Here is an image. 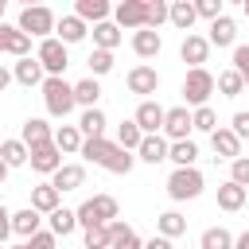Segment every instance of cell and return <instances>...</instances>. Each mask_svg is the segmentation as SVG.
<instances>
[{"label":"cell","instance_id":"obj_24","mask_svg":"<svg viewBox=\"0 0 249 249\" xmlns=\"http://www.w3.org/2000/svg\"><path fill=\"white\" fill-rule=\"evenodd\" d=\"M132 51H136V58H156V54L163 51V39H160V31H148V27L132 31Z\"/></svg>","mask_w":249,"mask_h":249},{"label":"cell","instance_id":"obj_55","mask_svg":"<svg viewBox=\"0 0 249 249\" xmlns=\"http://www.w3.org/2000/svg\"><path fill=\"white\" fill-rule=\"evenodd\" d=\"M241 12H245V16H249V0H245V4H241Z\"/></svg>","mask_w":249,"mask_h":249},{"label":"cell","instance_id":"obj_1","mask_svg":"<svg viewBox=\"0 0 249 249\" xmlns=\"http://www.w3.org/2000/svg\"><path fill=\"white\" fill-rule=\"evenodd\" d=\"M78 156H82L86 163H97V167L113 171V175H128L132 163H136L132 152H124L117 140H105V136H97V140H82V152H78Z\"/></svg>","mask_w":249,"mask_h":249},{"label":"cell","instance_id":"obj_27","mask_svg":"<svg viewBox=\"0 0 249 249\" xmlns=\"http://www.w3.org/2000/svg\"><path fill=\"white\" fill-rule=\"evenodd\" d=\"M47 230H51L54 237H70V233L78 230V214H74V210H66V206H58V210H51V214H47Z\"/></svg>","mask_w":249,"mask_h":249},{"label":"cell","instance_id":"obj_13","mask_svg":"<svg viewBox=\"0 0 249 249\" xmlns=\"http://www.w3.org/2000/svg\"><path fill=\"white\" fill-rule=\"evenodd\" d=\"M0 51L12 58H27L31 54V39L16 27V23H0Z\"/></svg>","mask_w":249,"mask_h":249},{"label":"cell","instance_id":"obj_40","mask_svg":"<svg viewBox=\"0 0 249 249\" xmlns=\"http://www.w3.org/2000/svg\"><path fill=\"white\" fill-rule=\"evenodd\" d=\"M86 249H113V230H109V226L86 230Z\"/></svg>","mask_w":249,"mask_h":249},{"label":"cell","instance_id":"obj_41","mask_svg":"<svg viewBox=\"0 0 249 249\" xmlns=\"http://www.w3.org/2000/svg\"><path fill=\"white\" fill-rule=\"evenodd\" d=\"M148 4V16H144V27L148 31H156L160 23H167V4L163 0H144Z\"/></svg>","mask_w":249,"mask_h":249},{"label":"cell","instance_id":"obj_35","mask_svg":"<svg viewBox=\"0 0 249 249\" xmlns=\"http://www.w3.org/2000/svg\"><path fill=\"white\" fill-rule=\"evenodd\" d=\"M198 249H233V233L226 226H210V230H202Z\"/></svg>","mask_w":249,"mask_h":249},{"label":"cell","instance_id":"obj_12","mask_svg":"<svg viewBox=\"0 0 249 249\" xmlns=\"http://www.w3.org/2000/svg\"><path fill=\"white\" fill-rule=\"evenodd\" d=\"M144 16H148V4L144 0H121L117 8H113V23L124 31V27H132V31H140L144 27Z\"/></svg>","mask_w":249,"mask_h":249},{"label":"cell","instance_id":"obj_49","mask_svg":"<svg viewBox=\"0 0 249 249\" xmlns=\"http://www.w3.org/2000/svg\"><path fill=\"white\" fill-rule=\"evenodd\" d=\"M8 237H12V210L0 202V245H4Z\"/></svg>","mask_w":249,"mask_h":249},{"label":"cell","instance_id":"obj_8","mask_svg":"<svg viewBox=\"0 0 249 249\" xmlns=\"http://www.w3.org/2000/svg\"><path fill=\"white\" fill-rule=\"evenodd\" d=\"M124 86H128V93H140V97L148 101V93L160 89V74H156V66L140 62V66H132V70L124 74Z\"/></svg>","mask_w":249,"mask_h":249},{"label":"cell","instance_id":"obj_4","mask_svg":"<svg viewBox=\"0 0 249 249\" xmlns=\"http://www.w3.org/2000/svg\"><path fill=\"white\" fill-rule=\"evenodd\" d=\"M54 23H58V16H54L51 8H43V4H27V8L19 12V19H16V27H19L27 39H51Z\"/></svg>","mask_w":249,"mask_h":249},{"label":"cell","instance_id":"obj_50","mask_svg":"<svg viewBox=\"0 0 249 249\" xmlns=\"http://www.w3.org/2000/svg\"><path fill=\"white\" fill-rule=\"evenodd\" d=\"M144 249H171V241L156 233V237H148V241H144Z\"/></svg>","mask_w":249,"mask_h":249},{"label":"cell","instance_id":"obj_26","mask_svg":"<svg viewBox=\"0 0 249 249\" xmlns=\"http://www.w3.org/2000/svg\"><path fill=\"white\" fill-rule=\"evenodd\" d=\"M51 140H54V148H58L62 156H78V152H82V132H78V124H58Z\"/></svg>","mask_w":249,"mask_h":249},{"label":"cell","instance_id":"obj_20","mask_svg":"<svg viewBox=\"0 0 249 249\" xmlns=\"http://www.w3.org/2000/svg\"><path fill=\"white\" fill-rule=\"evenodd\" d=\"M39 230H43V214H35L31 206H23V210L12 214V233H16V237L27 241V237H35Z\"/></svg>","mask_w":249,"mask_h":249},{"label":"cell","instance_id":"obj_44","mask_svg":"<svg viewBox=\"0 0 249 249\" xmlns=\"http://www.w3.org/2000/svg\"><path fill=\"white\" fill-rule=\"evenodd\" d=\"M195 16H202V19H218L222 16V0H195Z\"/></svg>","mask_w":249,"mask_h":249},{"label":"cell","instance_id":"obj_2","mask_svg":"<svg viewBox=\"0 0 249 249\" xmlns=\"http://www.w3.org/2000/svg\"><path fill=\"white\" fill-rule=\"evenodd\" d=\"M39 89H43V105H47L51 117L66 121V117L74 113V86H70L66 78H43Z\"/></svg>","mask_w":249,"mask_h":249},{"label":"cell","instance_id":"obj_30","mask_svg":"<svg viewBox=\"0 0 249 249\" xmlns=\"http://www.w3.org/2000/svg\"><path fill=\"white\" fill-rule=\"evenodd\" d=\"M167 19H171L179 31L191 35V27H195L198 16H195V4H191V0H175V4H167Z\"/></svg>","mask_w":249,"mask_h":249},{"label":"cell","instance_id":"obj_10","mask_svg":"<svg viewBox=\"0 0 249 249\" xmlns=\"http://www.w3.org/2000/svg\"><path fill=\"white\" fill-rule=\"evenodd\" d=\"M163 113H167V109H163L160 101H152V97H148V101H140V105H136L132 121H136V128H140L144 136H156V132L163 128Z\"/></svg>","mask_w":249,"mask_h":249},{"label":"cell","instance_id":"obj_56","mask_svg":"<svg viewBox=\"0 0 249 249\" xmlns=\"http://www.w3.org/2000/svg\"><path fill=\"white\" fill-rule=\"evenodd\" d=\"M8 249H27V245H23V241H19V245H8Z\"/></svg>","mask_w":249,"mask_h":249},{"label":"cell","instance_id":"obj_54","mask_svg":"<svg viewBox=\"0 0 249 249\" xmlns=\"http://www.w3.org/2000/svg\"><path fill=\"white\" fill-rule=\"evenodd\" d=\"M4 8H8V4H4V0H0V23H4Z\"/></svg>","mask_w":249,"mask_h":249},{"label":"cell","instance_id":"obj_52","mask_svg":"<svg viewBox=\"0 0 249 249\" xmlns=\"http://www.w3.org/2000/svg\"><path fill=\"white\" fill-rule=\"evenodd\" d=\"M233 249H249V230H245V233H237V237H233Z\"/></svg>","mask_w":249,"mask_h":249},{"label":"cell","instance_id":"obj_43","mask_svg":"<svg viewBox=\"0 0 249 249\" xmlns=\"http://www.w3.org/2000/svg\"><path fill=\"white\" fill-rule=\"evenodd\" d=\"M230 183L249 187V156H237V160L230 163Z\"/></svg>","mask_w":249,"mask_h":249},{"label":"cell","instance_id":"obj_11","mask_svg":"<svg viewBox=\"0 0 249 249\" xmlns=\"http://www.w3.org/2000/svg\"><path fill=\"white\" fill-rule=\"evenodd\" d=\"M27 163H31V171H39V175H54V171L62 167V152H58L54 140H51V144L27 148Z\"/></svg>","mask_w":249,"mask_h":249},{"label":"cell","instance_id":"obj_14","mask_svg":"<svg viewBox=\"0 0 249 249\" xmlns=\"http://www.w3.org/2000/svg\"><path fill=\"white\" fill-rule=\"evenodd\" d=\"M43 66H39V58L35 54H27V58H16V66H12V82H19V86H43Z\"/></svg>","mask_w":249,"mask_h":249},{"label":"cell","instance_id":"obj_6","mask_svg":"<svg viewBox=\"0 0 249 249\" xmlns=\"http://www.w3.org/2000/svg\"><path fill=\"white\" fill-rule=\"evenodd\" d=\"M35 58H39V66H43L47 78H62V70L70 66V54H66V47H62L54 35H51V39H39Z\"/></svg>","mask_w":249,"mask_h":249},{"label":"cell","instance_id":"obj_5","mask_svg":"<svg viewBox=\"0 0 249 249\" xmlns=\"http://www.w3.org/2000/svg\"><path fill=\"white\" fill-rule=\"evenodd\" d=\"M202 187H206V179H202V171H198V167H175V171L167 175V195H171L175 202L198 198V195H202Z\"/></svg>","mask_w":249,"mask_h":249},{"label":"cell","instance_id":"obj_42","mask_svg":"<svg viewBox=\"0 0 249 249\" xmlns=\"http://www.w3.org/2000/svg\"><path fill=\"white\" fill-rule=\"evenodd\" d=\"M113 70V54L109 51H93L89 54V78H101V74H109Z\"/></svg>","mask_w":249,"mask_h":249},{"label":"cell","instance_id":"obj_22","mask_svg":"<svg viewBox=\"0 0 249 249\" xmlns=\"http://www.w3.org/2000/svg\"><path fill=\"white\" fill-rule=\"evenodd\" d=\"M233 39H237V23L222 12L214 23H210V35H206V43L210 47H233Z\"/></svg>","mask_w":249,"mask_h":249},{"label":"cell","instance_id":"obj_51","mask_svg":"<svg viewBox=\"0 0 249 249\" xmlns=\"http://www.w3.org/2000/svg\"><path fill=\"white\" fill-rule=\"evenodd\" d=\"M8 86H12V70H8V66H0V93H4Z\"/></svg>","mask_w":249,"mask_h":249},{"label":"cell","instance_id":"obj_25","mask_svg":"<svg viewBox=\"0 0 249 249\" xmlns=\"http://www.w3.org/2000/svg\"><path fill=\"white\" fill-rule=\"evenodd\" d=\"M58 206H62V195H58L51 183H39V187L31 191V210H35V214H43V218H47V214H51V210H58Z\"/></svg>","mask_w":249,"mask_h":249},{"label":"cell","instance_id":"obj_48","mask_svg":"<svg viewBox=\"0 0 249 249\" xmlns=\"http://www.w3.org/2000/svg\"><path fill=\"white\" fill-rule=\"evenodd\" d=\"M113 249H144V241H140V233H136V230H128L124 237H117V241H113Z\"/></svg>","mask_w":249,"mask_h":249},{"label":"cell","instance_id":"obj_45","mask_svg":"<svg viewBox=\"0 0 249 249\" xmlns=\"http://www.w3.org/2000/svg\"><path fill=\"white\" fill-rule=\"evenodd\" d=\"M23 245H27V249H58V237H54L51 230H39V233H35V237H27Z\"/></svg>","mask_w":249,"mask_h":249},{"label":"cell","instance_id":"obj_37","mask_svg":"<svg viewBox=\"0 0 249 249\" xmlns=\"http://www.w3.org/2000/svg\"><path fill=\"white\" fill-rule=\"evenodd\" d=\"M0 160H4L8 167H23V163H27V144H23V140H4V144H0Z\"/></svg>","mask_w":249,"mask_h":249},{"label":"cell","instance_id":"obj_38","mask_svg":"<svg viewBox=\"0 0 249 249\" xmlns=\"http://www.w3.org/2000/svg\"><path fill=\"white\" fill-rule=\"evenodd\" d=\"M140 140H144V132L136 128V121H121V128H117V144H121L124 152H136Z\"/></svg>","mask_w":249,"mask_h":249},{"label":"cell","instance_id":"obj_23","mask_svg":"<svg viewBox=\"0 0 249 249\" xmlns=\"http://www.w3.org/2000/svg\"><path fill=\"white\" fill-rule=\"evenodd\" d=\"M121 39H124V35H121V27H117L113 19L93 23V51H109V54H113V51L121 47Z\"/></svg>","mask_w":249,"mask_h":249},{"label":"cell","instance_id":"obj_7","mask_svg":"<svg viewBox=\"0 0 249 249\" xmlns=\"http://www.w3.org/2000/svg\"><path fill=\"white\" fill-rule=\"evenodd\" d=\"M210 93H214V74L206 66L187 70V78H183V101L198 109V105H210Z\"/></svg>","mask_w":249,"mask_h":249},{"label":"cell","instance_id":"obj_33","mask_svg":"<svg viewBox=\"0 0 249 249\" xmlns=\"http://www.w3.org/2000/svg\"><path fill=\"white\" fill-rule=\"evenodd\" d=\"M156 233L171 241V237H179V233H187V218H183L179 210H163V214L156 218Z\"/></svg>","mask_w":249,"mask_h":249},{"label":"cell","instance_id":"obj_47","mask_svg":"<svg viewBox=\"0 0 249 249\" xmlns=\"http://www.w3.org/2000/svg\"><path fill=\"white\" fill-rule=\"evenodd\" d=\"M230 132H233L237 140H249V113H233V124H230Z\"/></svg>","mask_w":249,"mask_h":249},{"label":"cell","instance_id":"obj_39","mask_svg":"<svg viewBox=\"0 0 249 249\" xmlns=\"http://www.w3.org/2000/svg\"><path fill=\"white\" fill-rule=\"evenodd\" d=\"M191 128H198V132H214V128H218V113H214L210 105H198V109L191 113Z\"/></svg>","mask_w":249,"mask_h":249},{"label":"cell","instance_id":"obj_28","mask_svg":"<svg viewBox=\"0 0 249 249\" xmlns=\"http://www.w3.org/2000/svg\"><path fill=\"white\" fill-rule=\"evenodd\" d=\"M78 132H82V140H97V136H105V113H101V109H82V117H78Z\"/></svg>","mask_w":249,"mask_h":249},{"label":"cell","instance_id":"obj_17","mask_svg":"<svg viewBox=\"0 0 249 249\" xmlns=\"http://www.w3.org/2000/svg\"><path fill=\"white\" fill-rule=\"evenodd\" d=\"M206 54H210V43H206V35H187L183 39V47H179V58L183 62H191V70H198L202 62H206Z\"/></svg>","mask_w":249,"mask_h":249},{"label":"cell","instance_id":"obj_21","mask_svg":"<svg viewBox=\"0 0 249 249\" xmlns=\"http://www.w3.org/2000/svg\"><path fill=\"white\" fill-rule=\"evenodd\" d=\"M74 16L82 23H105L113 16V8H109V0H78L74 4Z\"/></svg>","mask_w":249,"mask_h":249},{"label":"cell","instance_id":"obj_18","mask_svg":"<svg viewBox=\"0 0 249 249\" xmlns=\"http://www.w3.org/2000/svg\"><path fill=\"white\" fill-rule=\"evenodd\" d=\"M89 35V27L78 19V16H62L58 23H54V39L62 43V47H70V43H82Z\"/></svg>","mask_w":249,"mask_h":249},{"label":"cell","instance_id":"obj_19","mask_svg":"<svg viewBox=\"0 0 249 249\" xmlns=\"http://www.w3.org/2000/svg\"><path fill=\"white\" fill-rule=\"evenodd\" d=\"M51 136H54V128L43 121V117H27L23 121V132H19V140L27 144V148H39V144H51Z\"/></svg>","mask_w":249,"mask_h":249},{"label":"cell","instance_id":"obj_46","mask_svg":"<svg viewBox=\"0 0 249 249\" xmlns=\"http://www.w3.org/2000/svg\"><path fill=\"white\" fill-rule=\"evenodd\" d=\"M233 70L241 74V82L249 89V47H233Z\"/></svg>","mask_w":249,"mask_h":249},{"label":"cell","instance_id":"obj_3","mask_svg":"<svg viewBox=\"0 0 249 249\" xmlns=\"http://www.w3.org/2000/svg\"><path fill=\"white\" fill-rule=\"evenodd\" d=\"M74 214H78V226H82V230L109 226V222H117V198H113V195H93V198H86Z\"/></svg>","mask_w":249,"mask_h":249},{"label":"cell","instance_id":"obj_15","mask_svg":"<svg viewBox=\"0 0 249 249\" xmlns=\"http://www.w3.org/2000/svg\"><path fill=\"white\" fill-rule=\"evenodd\" d=\"M210 148H214V156H218V160H230V163L241 156V140H237L230 128H222V124L210 132Z\"/></svg>","mask_w":249,"mask_h":249},{"label":"cell","instance_id":"obj_9","mask_svg":"<svg viewBox=\"0 0 249 249\" xmlns=\"http://www.w3.org/2000/svg\"><path fill=\"white\" fill-rule=\"evenodd\" d=\"M163 140L167 144H175V140H191V113H187V105H175V109H167L163 113Z\"/></svg>","mask_w":249,"mask_h":249},{"label":"cell","instance_id":"obj_32","mask_svg":"<svg viewBox=\"0 0 249 249\" xmlns=\"http://www.w3.org/2000/svg\"><path fill=\"white\" fill-rule=\"evenodd\" d=\"M218 206H222L226 214H237V210L245 206V187H237V183L226 179V183L218 187Z\"/></svg>","mask_w":249,"mask_h":249},{"label":"cell","instance_id":"obj_53","mask_svg":"<svg viewBox=\"0 0 249 249\" xmlns=\"http://www.w3.org/2000/svg\"><path fill=\"white\" fill-rule=\"evenodd\" d=\"M8 171H12V167H8V163H4V160H0V183H4V179H8Z\"/></svg>","mask_w":249,"mask_h":249},{"label":"cell","instance_id":"obj_34","mask_svg":"<svg viewBox=\"0 0 249 249\" xmlns=\"http://www.w3.org/2000/svg\"><path fill=\"white\" fill-rule=\"evenodd\" d=\"M97 97H101L97 78H82V82H74V105H82V109H97Z\"/></svg>","mask_w":249,"mask_h":249},{"label":"cell","instance_id":"obj_36","mask_svg":"<svg viewBox=\"0 0 249 249\" xmlns=\"http://www.w3.org/2000/svg\"><path fill=\"white\" fill-rule=\"evenodd\" d=\"M214 89H218L222 97H237V93H245V82H241V74L230 66V70H222V74L214 78Z\"/></svg>","mask_w":249,"mask_h":249},{"label":"cell","instance_id":"obj_29","mask_svg":"<svg viewBox=\"0 0 249 249\" xmlns=\"http://www.w3.org/2000/svg\"><path fill=\"white\" fill-rule=\"evenodd\" d=\"M136 160H144V163H163L167 160V140L156 132V136H144L140 140V148H136Z\"/></svg>","mask_w":249,"mask_h":249},{"label":"cell","instance_id":"obj_57","mask_svg":"<svg viewBox=\"0 0 249 249\" xmlns=\"http://www.w3.org/2000/svg\"><path fill=\"white\" fill-rule=\"evenodd\" d=\"M0 249H8V245H0Z\"/></svg>","mask_w":249,"mask_h":249},{"label":"cell","instance_id":"obj_16","mask_svg":"<svg viewBox=\"0 0 249 249\" xmlns=\"http://www.w3.org/2000/svg\"><path fill=\"white\" fill-rule=\"evenodd\" d=\"M86 183V167L82 163H62L54 175H51V187L58 191V195H66V191H78Z\"/></svg>","mask_w":249,"mask_h":249},{"label":"cell","instance_id":"obj_31","mask_svg":"<svg viewBox=\"0 0 249 249\" xmlns=\"http://www.w3.org/2000/svg\"><path fill=\"white\" fill-rule=\"evenodd\" d=\"M167 160H171L175 167H195L198 144H195V140H175V144H167Z\"/></svg>","mask_w":249,"mask_h":249}]
</instances>
